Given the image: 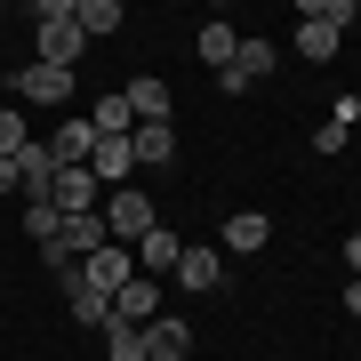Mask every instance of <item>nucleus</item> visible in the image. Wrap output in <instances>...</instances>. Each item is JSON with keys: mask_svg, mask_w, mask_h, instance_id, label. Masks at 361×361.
Listing matches in <instances>:
<instances>
[{"mask_svg": "<svg viewBox=\"0 0 361 361\" xmlns=\"http://www.w3.org/2000/svg\"><path fill=\"white\" fill-rule=\"evenodd\" d=\"M56 241H65V257H97V249L113 241V233H104V217L89 209V217H65V233H56Z\"/></svg>", "mask_w": 361, "mask_h": 361, "instance_id": "obj_13", "label": "nucleus"}, {"mask_svg": "<svg viewBox=\"0 0 361 361\" xmlns=\"http://www.w3.org/2000/svg\"><path fill=\"white\" fill-rule=\"evenodd\" d=\"M104 361H153V353H145V329L113 322V329H104Z\"/></svg>", "mask_w": 361, "mask_h": 361, "instance_id": "obj_19", "label": "nucleus"}, {"mask_svg": "<svg viewBox=\"0 0 361 361\" xmlns=\"http://www.w3.org/2000/svg\"><path fill=\"white\" fill-rule=\"evenodd\" d=\"M97 217H104V233H113L121 249H129V241H145V233L161 225V209H153V193H137V185H121V193H104V209H97Z\"/></svg>", "mask_w": 361, "mask_h": 361, "instance_id": "obj_2", "label": "nucleus"}, {"mask_svg": "<svg viewBox=\"0 0 361 361\" xmlns=\"http://www.w3.org/2000/svg\"><path fill=\"white\" fill-rule=\"evenodd\" d=\"M145 353L153 361H193V329L177 313H161V322H145Z\"/></svg>", "mask_w": 361, "mask_h": 361, "instance_id": "obj_11", "label": "nucleus"}, {"mask_svg": "<svg viewBox=\"0 0 361 361\" xmlns=\"http://www.w3.org/2000/svg\"><path fill=\"white\" fill-rule=\"evenodd\" d=\"M345 313H353V322H361V281H345Z\"/></svg>", "mask_w": 361, "mask_h": 361, "instance_id": "obj_26", "label": "nucleus"}, {"mask_svg": "<svg viewBox=\"0 0 361 361\" xmlns=\"http://www.w3.org/2000/svg\"><path fill=\"white\" fill-rule=\"evenodd\" d=\"M8 89L25 97V104H73V73H56V65H25Z\"/></svg>", "mask_w": 361, "mask_h": 361, "instance_id": "obj_7", "label": "nucleus"}, {"mask_svg": "<svg viewBox=\"0 0 361 361\" xmlns=\"http://www.w3.org/2000/svg\"><path fill=\"white\" fill-rule=\"evenodd\" d=\"M0 193H25V177H16V161H0Z\"/></svg>", "mask_w": 361, "mask_h": 361, "instance_id": "obj_24", "label": "nucleus"}, {"mask_svg": "<svg viewBox=\"0 0 361 361\" xmlns=\"http://www.w3.org/2000/svg\"><path fill=\"white\" fill-rule=\"evenodd\" d=\"M265 241H273V217H257V209L225 217V233H217V249H225V257H249V249H265Z\"/></svg>", "mask_w": 361, "mask_h": 361, "instance_id": "obj_9", "label": "nucleus"}, {"mask_svg": "<svg viewBox=\"0 0 361 361\" xmlns=\"http://www.w3.org/2000/svg\"><path fill=\"white\" fill-rule=\"evenodd\" d=\"M297 56H313V65H329V56H337V32L305 16V25H297Z\"/></svg>", "mask_w": 361, "mask_h": 361, "instance_id": "obj_20", "label": "nucleus"}, {"mask_svg": "<svg viewBox=\"0 0 361 361\" xmlns=\"http://www.w3.org/2000/svg\"><path fill=\"white\" fill-rule=\"evenodd\" d=\"M89 121H97V137H137V113H129V97H121V89H113V97H97V104H89Z\"/></svg>", "mask_w": 361, "mask_h": 361, "instance_id": "obj_17", "label": "nucleus"}, {"mask_svg": "<svg viewBox=\"0 0 361 361\" xmlns=\"http://www.w3.org/2000/svg\"><path fill=\"white\" fill-rule=\"evenodd\" d=\"M113 322H129V329L161 322V281H153V273H129V281L113 289Z\"/></svg>", "mask_w": 361, "mask_h": 361, "instance_id": "obj_5", "label": "nucleus"}, {"mask_svg": "<svg viewBox=\"0 0 361 361\" xmlns=\"http://www.w3.org/2000/svg\"><path fill=\"white\" fill-rule=\"evenodd\" d=\"M80 49H89V32L73 25V0H40V8H32V65L73 73V65H80Z\"/></svg>", "mask_w": 361, "mask_h": 361, "instance_id": "obj_1", "label": "nucleus"}, {"mask_svg": "<svg viewBox=\"0 0 361 361\" xmlns=\"http://www.w3.org/2000/svg\"><path fill=\"white\" fill-rule=\"evenodd\" d=\"M49 153H56V169H89V153H97V121H89V113H65V129L49 137Z\"/></svg>", "mask_w": 361, "mask_h": 361, "instance_id": "obj_6", "label": "nucleus"}, {"mask_svg": "<svg viewBox=\"0 0 361 361\" xmlns=\"http://www.w3.org/2000/svg\"><path fill=\"white\" fill-rule=\"evenodd\" d=\"M273 65H281V49H273L265 32H241V49H233V65L217 73V89H225V97H249V89H257V80L273 73Z\"/></svg>", "mask_w": 361, "mask_h": 361, "instance_id": "obj_3", "label": "nucleus"}, {"mask_svg": "<svg viewBox=\"0 0 361 361\" xmlns=\"http://www.w3.org/2000/svg\"><path fill=\"white\" fill-rule=\"evenodd\" d=\"M32 145V129H25V113H16V104H0V161H16Z\"/></svg>", "mask_w": 361, "mask_h": 361, "instance_id": "obj_21", "label": "nucleus"}, {"mask_svg": "<svg viewBox=\"0 0 361 361\" xmlns=\"http://www.w3.org/2000/svg\"><path fill=\"white\" fill-rule=\"evenodd\" d=\"M65 305H73V322L80 329H113V297H104V289H89V281H80V273H73V281H65Z\"/></svg>", "mask_w": 361, "mask_h": 361, "instance_id": "obj_10", "label": "nucleus"}, {"mask_svg": "<svg viewBox=\"0 0 361 361\" xmlns=\"http://www.w3.org/2000/svg\"><path fill=\"white\" fill-rule=\"evenodd\" d=\"M129 153H137L145 169H161V161H177V129H169V121H145V129L129 137Z\"/></svg>", "mask_w": 361, "mask_h": 361, "instance_id": "obj_15", "label": "nucleus"}, {"mask_svg": "<svg viewBox=\"0 0 361 361\" xmlns=\"http://www.w3.org/2000/svg\"><path fill=\"white\" fill-rule=\"evenodd\" d=\"M193 49H201V65H209V73H225V65H233V49H241V32L217 16V25H201V32H193Z\"/></svg>", "mask_w": 361, "mask_h": 361, "instance_id": "obj_14", "label": "nucleus"}, {"mask_svg": "<svg viewBox=\"0 0 361 361\" xmlns=\"http://www.w3.org/2000/svg\"><path fill=\"white\" fill-rule=\"evenodd\" d=\"M129 273H137V265H129V249H121V241H104L97 257H80V281H89V289H104V297L129 281Z\"/></svg>", "mask_w": 361, "mask_h": 361, "instance_id": "obj_8", "label": "nucleus"}, {"mask_svg": "<svg viewBox=\"0 0 361 361\" xmlns=\"http://www.w3.org/2000/svg\"><path fill=\"white\" fill-rule=\"evenodd\" d=\"M345 273H353V281H361V233H353V241H345Z\"/></svg>", "mask_w": 361, "mask_h": 361, "instance_id": "obj_25", "label": "nucleus"}, {"mask_svg": "<svg viewBox=\"0 0 361 361\" xmlns=\"http://www.w3.org/2000/svg\"><path fill=\"white\" fill-rule=\"evenodd\" d=\"M177 289H193V297L225 289V249H217V241H185V257H177Z\"/></svg>", "mask_w": 361, "mask_h": 361, "instance_id": "obj_4", "label": "nucleus"}, {"mask_svg": "<svg viewBox=\"0 0 361 361\" xmlns=\"http://www.w3.org/2000/svg\"><path fill=\"white\" fill-rule=\"evenodd\" d=\"M121 97H129L137 129H145V121H169V80H153V73H145V80H129V89H121Z\"/></svg>", "mask_w": 361, "mask_h": 361, "instance_id": "obj_16", "label": "nucleus"}, {"mask_svg": "<svg viewBox=\"0 0 361 361\" xmlns=\"http://www.w3.org/2000/svg\"><path fill=\"white\" fill-rule=\"evenodd\" d=\"M177 257H185V241H177L169 225H153V233L137 241V273H153V281H161V273H177Z\"/></svg>", "mask_w": 361, "mask_h": 361, "instance_id": "obj_12", "label": "nucleus"}, {"mask_svg": "<svg viewBox=\"0 0 361 361\" xmlns=\"http://www.w3.org/2000/svg\"><path fill=\"white\" fill-rule=\"evenodd\" d=\"M305 16H313V25H329V32H345L361 8H353V0H305Z\"/></svg>", "mask_w": 361, "mask_h": 361, "instance_id": "obj_23", "label": "nucleus"}, {"mask_svg": "<svg viewBox=\"0 0 361 361\" xmlns=\"http://www.w3.org/2000/svg\"><path fill=\"white\" fill-rule=\"evenodd\" d=\"M73 25L89 32V40H104V32H121V0H73Z\"/></svg>", "mask_w": 361, "mask_h": 361, "instance_id": "obj_18", "label": "nucleus"}, {"mask_svg": "<svg viewBox=\"0 0 361 361\" xmlns=\"http://www.w3.org/2000/svg\"><path fill=\"white\" fill-rule=\"evenodd\" d=\"M25 233H32V241H56V233H65L56 201H25Z\"/></svg>", "mask_w": 361, "mask_h": 361, "instance_id": "obj_22", "label": "nucleus"}]
</instances>
